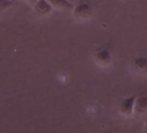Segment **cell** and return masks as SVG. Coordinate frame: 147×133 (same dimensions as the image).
Wrapping results in <instances>:
<instances>
[{
  "instance_id": "cell-1",
  "label": "cell",
  "mask_w": 147,
  "mask_h": 133,
  "mask_svg": "<svg viewBox=\"0 0 147 133\" xmlns=\"http://www.w3.org/2000/svg\"><path fill=\"white\" fill-rule=\"evenodd\" d=\"M72 11V17L78 23H85L89 21L94 15L93 6L86 2H81L75 5Z\"/></svg>"
},
{
  "instance_id": "cell-2",
  "label": "cell",
  "mask_w": 147,
  "mask_h": 133,
  "mask_svg": "<svg viewBox=\"0 0 147 133\" xmlns=\"http://www.w3.org/2000/svg\"><path fill=\"white\" fill-rule=\"evenodd\" d=\"M94 60L95 64L102 69H107L113 63V55L111 52L105 48H99L94 54Z\"/></svg>"
},
{
  "instance_id": "cell-3",
  "label": "cell",
  "mask_w": 147,
  "mask_h": 133,
  "mask_svg": "<svg viewBox=\"0 0 147 133\" xmlns=\"http://www.w3.org/2000/svg\"><path fill=\"white\" fill-rule=\"evenodd\" d=\"M137 96L131 95L124 99L119 105V112L123 117L128 118L133 115L134 112V104Z\"/></svg>"
},
{
  "instance_id": "cell-4",
  "label": "cell",
  "mask_w": 147,
  "mask_h": 133,
  "mask_svg": "<svg viewBox=\"0 0 147 133\" xmlns=\"http://www.w3.org/2000/svg\"><path fill=\"white\" fill-rule=\"evenodd\" d=\"M53 7L48 0H37L33 6V11L36 15L39 17H46L53 11Z\"/></svg>"
},
{
  "instance_id": "cell-5",
  "label": "cell",
  "mask_w": 147,
  "mask_h": 133,
  "mask_svg": "<svg viewBox=\"0 0 147 133\" xmlns=\"http://www.w3.org/2000/svg\"><path fill=\"white\" fill-rule=\"evenodd\" d=\"M131 66L133 71L139 75L147 74V57L138 56L132 60Z\"/></svg>"
},
{
  "instance_id": "cell-6",
  "label": "cell",
  "mask_w": 147,
  "mask_h": 133,
  "mask_svg": "<svg viewBox=\"0 0 147 133\" xmlns=\"http://www.w3.org/2000/svg\"><path fill=\"white\" fill-rule=\"evenodd\" d=\"M144 113H147V95L137 96L134 104L133 115L141 116Z\"/></svg>"
},
{
  "instance_id": "cell-7",
  "label": "cell",
  "mask_w": 147,
  "mask_h": 133,
  "mask_svg": "<svg viewBox=\"0 0 147 133\" xmlns=\"http://www.w3.org/2000/svg\"><path fill=\"white\" fill-rule=\"evenodd\" d=\"M53 9L66 11H72L75 4L71 3L69 0H48Z\"/></svg>"
},
{
  "instance_id": "cell-8",
  "label": "cell",
  "mask_w": 147,
  "mask_h": 133,
  "mask_svg": "<svg viewBox=\"0 0 147 133\" xmlns=\"http://www.w3.org/2000/svg\"><path fill=\"white\" fill-rule=\"evenodd\" d=\"M14 2L13 0H0V14L9 10L14 5Z\"/></svg>"
},
{
  "instance_id": "cell-9",
  "label": "cell",
  "mask_w": 147,
  "mask_h": 133,
  "mask_svg": "<svg viewBox=\"0 0 147 133\" xmlns=\"http://www.w3.org/2000/svg\"><path fill=\"white\" fill-rule=\"evenodd\" d=\"M23 1H24V3L28 4L29 5H30L31 7H33V6L36 5V3L37 2V0H23Z\"/></svg>"
},
{
  "instance_id": "cell-10",
  "label": "cell",
  "mask_w": 147,
  "mask_h": 133,
  "mask_svg": "<svg viewBox=\"0 0 147 133\" xmlns=\"http://www.w3.org/2000/svg\"><path fill=\"white\" fill-rule=\"evenodd\" d=\"M144 133H147V121L145 122V124H144Z\"/></svg>"
},
{
  "instance_id": "cell-11",
  "label": "cell",
  "mask_w": 147,
  "mask_h": 133,
  "mask_svg": "<svg viewBox=\"0 0 147 133\" xmlns=\"http://www.w3.org/2000/svg\"><path fill=\"white\" fill-rule=\"evenodd\" d=\"M13 1H15V0H13Z\"/></svg>"
}]
</instances>
